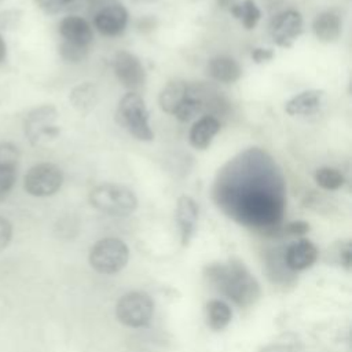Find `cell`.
I'll return each instance as SVG.
<instances>
[{
  "instance_id": "1",
  "label": "cell",
  "mask_w": 352,
  "mask_h": 352,
  "mask_svg": "<svg viewBox=\"0 0 352 352\" xmlns=\"http://www.w3.org/2000/svg\"><path fill=\"white\" fill-rule=\"evenodd\" d=\"M205 275L221 294L239 307H249L260 297L256 278L239 260L210 264L206 267Z\"/></svg>"
},
{
  "instance_id": "2",
  "label": "cell",
  "mask_w": 352,
  "mask_h": 352,
  "mask_svg": "<svg viewBox=\"0 0 352 352\" xmlns=\"http://www.w3.org/2000/svg\"><path fill=\"white\" fill-rule=\"evenodd\" d=\"M116 121L138 140L151 142L154 139L148 124V110L138 92H128L122 96L116 111Z\"/></svg>"
},
{
  "instance_id": "3",
  "label": "cell",
  "mask_w": 352,
  "mask_h": 352,
  "mask_svg": "<svg viewBox=\"0 0 352 352\" xmlns=\"http://www.w3.org/2000/svg\"><path fill=\"white\" fill-rule=\"evenodd\" d=\"M88 199L96 210L110 216H128L138 208L135 192L114 183H104L94 187Z\"/></svg>"
},
{
  "instance_id": "4",
  "label": "cell",
  "mask_w": 352,
  "mask_h": 352,
  "mask_svg": "<svg viewBox=\"0 0 352 352\" xmlns=\"http://www.w3.org/2000/svg\"><path fill=\"white\" fill-rule=\"evenodd\" d=\"M88 260L91 267L100 274H117L128 264L129 249L124 241L107 236L91 248Z\"/></svg>"
},
{
  "instance_id": "5",
  "label": "cell",
  "mask_w": 352,
  "mask_h": 352,
  "mask_svg": "<svg viewBox=\"0 0 352 352\" xmlns=\"http://www.w3.org/2000/svg\"><path fill=\"white\" fill-rule=\"evenodd\" d=\"M154 315V301L144 292H129L124 294L116 305L117 319L128 327H144Z\"/></svg>"
},
{
  "instance_id": "6",
  "label": "cell",
  "mask_w": 352,
  "mask_h": 352,
  "mask_svg": "<svg viewBox=\"0 0 352 352\" xmlns=\"http://www.w3.org/2000/svg\"><path fill=\"white\" fill-rule=\"evenodd\" d=\"M58 110L52 104H41L32 109L23 121V129L26 139L33 146H38L43 142L52 140L59 135V126L56 124Z\"/></svg>"
},
{
  "instance_id": "7",
  "label": "cell",
  "mask_w": 352,
  "mask_h": 352,
  "mask_svg": "<svg viewBox=\"0 0 352 352\" xmlns=\"http://www.w3.org/2000/svg\"><path fill=\"white\" fill-rule=\"evenodd\" d=\"M63 183L62 169L52 162L33 165L23 177V188L33 197H51L59 191Z\"/></svg>"
},
{
  "instance_id": "8",
  "label": "cell",
  "mask_w": 352,
  "mask_h": 352,
  "mask_svg": "<svg viewBox=\"0 0 352 352\" xmlns=\"http://www.w3.org/2000/svg\"><path fill=\"white\" fill-rule=\"evenodd\" d=\"M114 74L131 92H136L146 82V70L140 59L128 51H118L113 59Z\"/></svg>"
},
{
  "instance_id": "9",
  "label": "cell",
  "mask_w": 352,
  "mask_h": 352,
  "mask_svg": "<svg viewBox=\"0 0 352 352\" xmlns=\"http://www.w3.org/2000/svg\"><path fill=\"white\" fill-rule=\"evenodd\" d=\"M301 33L302 18L301 14L294 10H287L278 14L270 23V36L279 47H292Z\"/></svg>"
},
{
  "instance_id": "10",
  "label": "cell",
  "mask_w": 352,
  "mask_h": 352,
  "mask_svg": "<svg viewBox=\"0 0 352 352\" xmlns=\"http://www.w3.org/2000/svg\"><path fill=\"white\" fill-rule=\"evenodd\" d=\"M128 23V11L116 0L103 4L94 16L96 30L103 36H118Z\"/></svg>"
},
{
  "instance_id": "11",
  "label": "cell",
  "mask_w": 352,
  "mask_h": 352,
  "mask_svg": "<svg viewBox=\"0 0 352 352\" xmlns=\"http://www.w3.org/2000/svg\"><path fill=\"white\" fill-rule=\"evenodd\" d=\"M58 32L62 37V41L85 48H89V44L94 38V33L88 21L77 15L65 16L58 25Z\"/></svg>"
},
{
  "instance_id": "12",
  "label": "cell",
  "mask_w": 352,
  "mask_h": 352,
  "mask_svg": "<svg viewBox=\"0 0 352 352\" xmlns=\"http://www.w3.org/2000/svg\"><path fill=\"white\" fill-rule=\"evenodd\" d=\"M176 221L180 230L182 245L187 246L195 234L198 223V205L191 197H179L176 202Z\"/></svg>"
},
{
  "instance_id": "13",
  "label": "cell",
  "mask_w": 352,
  "mask_h": 352,
  "mask_svg": "<svg viewBox=\"0 0 352 352\" xmlns=\"http://www.w3.org/2000/svg\"><path fill=\"white\" fill-rule=\"evenodd\" d=\"M318 248L309 239H298L285 250V264L292 271H304L318 260Z\"/></svg>"
},
{
  "instance_id": "14",
  "label": "cell",
  "mask_w": 352,
  "mask_h": 352,
  "mask_svg": "<svg viewBox=\"0 0 352 352\" xmlns=\"http://www.w3.org/2000/svg\"><path fill=\"white\" fill-rule=\"evenodd\" d=\"M323 102V89H308L289 99L285 104V111L289 116H312L320 110Z\"/></svg>"
},
{
  "instance_id": "15",
  "label": "cell",
  "mask_w": 352,
  "mask_h": 352,
  "mask_svg": "<svg viewBox=\"0 0 352 352\" xmlns=\"http://www.w3.org/2000/svg\"><path fill=\"white\" fill-rule=\"evenodd\" d=\"M220 131V121L214 116H204L190 129V144L197 150H205L210 146L213 138Z\"/></svg>"
},
{
  "instance_id": "16",
  "label": "cell",
  "mask_w": 352,
  "mask_h": 352,
  "mask_svg": "<svg viewBox=\"0 0 352 352\" xmlns=\"http://www.w3.org/2000/svg\"><path fill=\"white\" fill-rule=\"evenodd\" d=\"M206 72L213 80L226 84H232L238 81L242 76V69L239 63L235 59L224 55L212 58L208 62Z\"/></svg>"
},
{
  "instance_id": "17",
  "label": "cell",
  "mask_w": 352,
  "mask_h": 352,
  "mask_svg": "<svg viewBox=\"0 0 352 352\" xmlns=\"http://www.w3.org/2000/svg\"><path fill=\"white\" fill-rule=\"evenodd\" d=\"M69 100L72 107L77 113H80L81 116H88L98 104V87L91 81H84L70 91Z\"/></svg>"
},
{
  "instance_id": "18",
  "label": "cell",
  "mask_w": 352,
  "mask_h": 352,
  "mask_svg": "<svg viewBox=\"0 0 352 352\" xmlns=\"http://www.w3.org/2000/svg\"><path fill=\"white\" fill-rule=\"evenodd\" d=\"M341 18L334 11H324L319 14L314 23L312 30L316 38L322 43H333L341 34Z\"/></svg>"
},
{
  "instance_id": "19",
  "label": "cell",
  "mask_w": 352,
  "mask_h": 352,
  "mask_svg": "<svg viewBox=\"0 0 352 352\" xmlns=\"http://www.w3.org/2000/svg\"><path fill=\"white\" fill-rule=\"evenodd\" d=\"M188 92V84L182 80L169 81L160 92L158 104L162 111L172 114Z\"/></svg>"
},
{
  "instance_id": "20",
  "label": "cell",
  "mask_w": 352,
  "mask_h": 352,
  "mask_svg": "<svg viewBox=\"0 0 352 352\" xmlns=\"http://www.w3.org/2000/svg\"><path fill=\"white\" fill-rule=\"evenodd\" d=\"M205 315H206L208 326L216 331L227 327L232 319L231 307L219 298L210 300L205 305Z\"/></svg>"
},
{
  "instance_id": "21",
  "label": "cell",
  "mask_w": 352,
  "mask_h": 352,
  "mask_svg": "<svg viewBox=\"0 0 352 352\" xmlns=\"http://www.w3.org/2000/svg\"><path fill=\"white\" fill-rule=\"evenodd\" d=\"M230 12L242 22L245 29H254L261 18V12L253 0H243L242 3H234L230 8Z\"/></svg>"
},
{
  "instance_id": "22",
  "label": "cell",
  "mask_w": 352,
  "mask_h": 352,
  "mask_svg": "<svg viewBox=\"0 0 352 352\" xmlns=\"http://www.w3.org/2000/svg\"><path fill=\"white\" fill-rule=\"evenodd\" d=\"M315 182L320 188L327 191H334L344 186L345 177L338 169L323 166L315 172Z\"/></svg>"
},
{
  "instance_id": "23",
  "label": "cell",
  "mask_w": 352,
  "mask_h": 352,
  "mask_svg": "<svg viewBox=\"0 0 352 352\" xmlns=\"http://www.w3.org/2000/svg\"><path fill=\"white\" fill-rule=\"evenodd\" d=\"M18 165H1L0 166V201L6 199L7 195L15 186L18 176Z\"/></svg>"
},
{
  "instance_id": "24",
  "label": "cell",
  "mask_w": 352,
  "mask_h": 352,
  "mask_svg": "<svg viewBox=\"0 0 352 352\" xmlns=\"http://www.w3.org/2000/svg\"><path fill=\"white\" fill-rule=\"evenodd\" d=\"M59 55L63 60L70 63H78L88 55V48L80 47L76 44H70L66 41H62L59 45Z\"/></svg>"
},
{
  "instance_id": "25",
  "label": "cell",
  "mask_w": 352,
  "mask_h": 352,
  "mask_svg": "<svg viewBox=\"0 0 352 352\" xmlns=\"http://www.w3.org/2000/svg\"><path fill=\"white\" fill-rule=\"evenodd\" d=\"M37 7L48 14V15H56L60 12H65L77 3V0H34Z\"/></svg>"
},
{
  "instance_id": "26",
  "label": "cell",
  "mask_w": 352,
  "mask_h": 352,
  "mask_svg": "<svg viewBox=\"0 0 352 352\" xmlns=\"http://www.w3.org/2000/svg\"><path fill=\"white\" fill-rule=\"evenodd\" d=\"M19 148L14 143L0 142V166L1 165H18Z\"/></svg>"
},
{
  "instance_id": "27",
  "label": "cell",
  "mask_w": 352,
  "mask_h": 352,
  "mask_svg": "<svg viewBox=\"0 0 352 352\" xmlns=\"http://www.w3.org/2000/svg\"><path fill=\"white\" fill-rule=\"evenodd\" d=\"M337 261L345 268L351 270L352 265V246L351 241H342L337 248Z\"/></svg>"
},
{
  "instance_id": "28",
  "label": "cell",
  "mask_w": 352,
  "mask_h": 352,
  "mask_svg": "<svg viewBox=\"0 0 352 352\" xmlns=\"http://www.w3.org/2000/svg\"><path fill=\"white\" fill-rule=\"evenodd\" d=\"M12 239V224L8 219L0 216V252H3Z\"/></svg>"
},
{
  "instance_id": "29",
  "label": "cell",
  "mask_w": 352,
  "mask_h": 352,
  "mask_svg": "<svg viewBox=\"0 0 352 352\" xmlns=\"http://www.w3.org/2000/svg\"><path fill=\"white\" fill-rule=\"evenodd\" d=\"M308 231H309V224L302 220H296L286 226V232H289L292 235H304Z\"/></svg>"
},
{
  "instance_id": "30",
  "label": "cell",
  "mask_w": 352,
  "mask_h": 352,
  "mask_svg": "<svg viewBox=\"0 0 352 352\" xmlns=\"http://www.w3.org/2000/svg\"><path fill=\"white\" fill-rule=\"evenodd\" d=\"M252 59L256 62V63H263V62H268L274 58V51L270 50V48H254L252 51Z\"/></svg>"
},
{
  "instance_id": "31",
  "label": "cell",
  "mask_w": 352,
  "mask_h": 352,
  "mask_svg": "<svg viewBox=\"0 0 352 352\" xmlns=\"http://www.w3.org/2000/svg\"><path fill=\"white\" fill-rule=\"evenodd\" d=\"M260 352H293V349L292 348H289V346H286V345H270V346H267V348H264L263 351H260Z\"/></svg>"
},
{
  "instance_id": "32",
  "label": "cell",
  "mask_w": 352,
  "mask_h": 352,
  "mask_svg": "<svg viewBox=\"0 0 352 352\" xmlns=\"http://www.w3.org/2000/svg\"><path fill=\"white\" fill-rule=\"evenodd\" d=\"M6 56H7V44L3 38V36L0 34V63L6 59Z\"/></svg>"
},
{
  "instance_id": "33",
  "label": "cell",
  "mask_w": 352,
  "mask_h": 352,
  "mask_svg": "<svg viewBox=\"0 0 352 352\" xmlns=\"http://www.w3.org/2000/svg\"><path fill=\"white\" fill-rule=\"evenodd\" d=\"M217 4L221 8H230L234 4V0H217Z\"/></svg>"
},
{
  "instance_id": "34",
  "label": "cell",
  "mask_w": 352,
  "mask_h": 352,
  "mask_svg": "<svg viewBox=\"0 0 352 352\" xmlns=\"http://www.w3.org/2000/svg\"><path fill=\"white\" fill-rule=\"evenodd\" d=\"M136 1H143V3H153V1H157V0H136Z\"/></svg>"
},
{
  "instance_id": "35",
  "label": "cell",
  "mask_w": 352,
  "mask_h": 352,
  "mask_svg": "<svg viewBox=\"0 0 352 352\" xmlns=\"http://www.w3.org/2000/svg\"><path fill=\"white\" fill-rule=\"evenodd\" d=\"M88 1H94V0H88Z\"/></svg>"
}]
</instances>
